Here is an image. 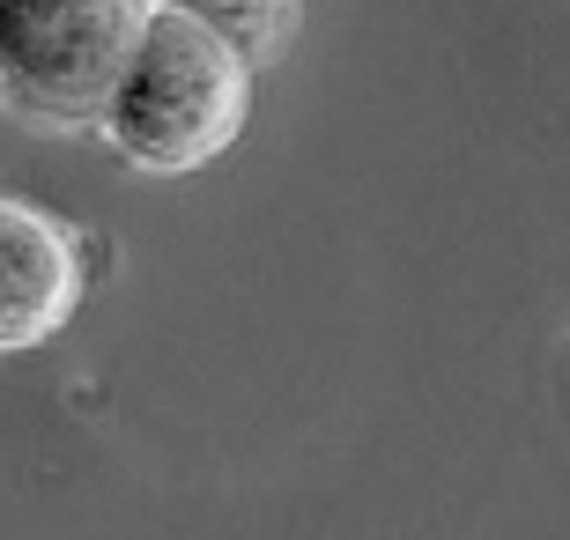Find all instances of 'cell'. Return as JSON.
<instances>
[{"mask_svg":"<svg viewBox=\"0 0 570 540\" xmlns=\"http://www.w3.org/2000/svg\"><path fill=\"white\" fill-rule=\"evenodd\" d=\"M245 119H253V60L215 22L148 8L97 134L148 178H186L230 156Z\"/></svg>","mask_w":570,"mask_h":540,"instance_id":"6da1fadb","label":"cell"},{"mask_svg":"<svg viewBox=\"0 0 570 540\" xmlns=\"http://www.w3.org/2000/svg\"><path fill=\"white\" fill-rule=\"evenodd\" d=\"M148 22V0H0V105L30 126L82 134Z\"/></svg>","mask_w":570,"mask_h":540,"instance_id":"7a4b0ae2","label":"cell"},{"mask_svg":"<svg viewBox=\"0 0 570 540\" xmlns=\"http://www.w3.org/2000/svg\"><path fill=\"white\" fill-rule=\"evenodd\" d=\"M82 289H89L82 229L38 200L0 193V355H30L45 341H60L67 318L82 312Z\"/></svg>","mask_w":570,"mask_h":540,"instance_id":"3957f363","label":"cell"},{"mask_svg":"<svg viewBox=\"0 0 570 540\" xmlns=\"http://www.w3.org/2000/svg\"><path fill=\"white\" fill-rule=\"evenodd\" d=\"M148 8H178V16L215 22L253 67L267 60V52H282V38L296 30V0H148Z\"/></svg>","mask_w":570,"mask_h":540,"instance_id":"277c9868","label":"cell"}]
</instances>
